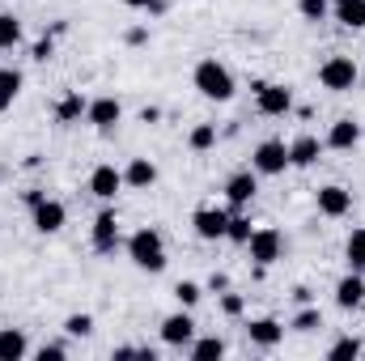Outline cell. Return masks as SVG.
Masks as SVG:
<instances>
[{
  "label": "cell",
  "mask_w": 365,
  "mask_h": 361,
  "mask_svg": "<svg viewBox=\"0 0 365 361\" xmlns=\"http://www.w3.org/2000/svg\"><path fill=\"white\" fill-rule=\"evenodd\" d=\"M191 81H195V90L204 93V98H212V102H230L234 98V73L221 60H200L195 73H191Z\"/></svg>",
  "instance_id": "6da1fadb"
},
{
  "label": "cell",
  "mask_w": 365,
  "mask_h": 361,
  "mask_svg": "<svg viewBox=\"0 0 365 361\" xmlns=\"http://www.w3.org/2000/svg\"><path fill=\"white\" fill-rule=\"evenodd\" d=\"M128 255H132V264L140 272H162L166 268V247H162V234L158 230H136L132 238H128Z\"/></svg>",
  "instance_id": "7a4b0ae2"
},
{
  "label": "cell",
  "mask_w": 365,
  "mask_h": 361,
  "mask_svg": "<svg viewBox=\"0 0 365 361\" xmlns=\"http://www.w3.org/2000/svg\"><path fill=\"white\" fill-rule=\"evenodd\" d=\"M319 86L323 90H353L357 86V64H353V56H331V60H323L319 64Z\"/></svg>",
  "instance_id": "3957f363"
},
{
  "label": "cell",
  "mask_w": 365,
  "mask_h": 361,
  "mask_svg": "<svg viewBox=\"0 0 365 361\" xmlns=\"http://www.w3.org/2000/svg\"><path fill=\"white\" fill-rule=\"evenodd\" d=\"M251 166H255V175H284V166H289V145H284V141H259L255 153H251Z\"/></svg>",
  "instance_id": "277c9868"
},
{
  "label": "cell",
  "mask_w": 365,
  "mask_h": 361,
  "mask_svg": "<svg viewBox=\"0 0 365 361\" xmlns=\"http://www.w3.org/2000/svg\"><path fill=\"white\" fill-rule=\"evenodd\" d=\"M280 247H284V238H280V230H272V225H259L251 234V243H247V251H251V260L259 268H268L272 260H280Z\"/></svg>",
  "instance_id": "5b68a950"
},
{
  "label": "cell",
  "mask_w": 365,
  "mask_h": 361,
  "mask_svg": "<svg viewBox=\"0 0 365 361\" xmlns=\"http://www.w3.org/2000/svg\"><path fill=\"white\" fill-rule=\"evenodd\" d=\"M251 90H255V106H259L264 115H289V111H293V93L284 90V86H272V81H255Z\"/></svg>",
  "instance_id": "8992f818"
},
{
  "label": "cell",
  "mask_w": 365,
  "mask_h": 361,
  "mask_svg": "<svg viewBox=\"0 0 365 361\" xmlns=\"http://www.w3.org/2000/svg\"><path fill=\"white\" fill-rule=\"evenodd\" d=\"M191 225H195V234H200L204 243H217V238H225V225H230V213H221V208H195V217H191Z\"/></svg>",
  "instance_id": "52a82bcc"
},
{
  "label": "cell",
  "mask_w": 365,
  "mask_h": 361,
  "mask_svg": "<svg viewBox=\"0 0 365 361\" xmlns=\"http://www.w3.org/2000/svg\"><path fill=\"white\" fill-rule=\"evenodd\" d=\"M115 247H119V217L106 208V213L93 217V251L98 255H110Z\"/></svg>",
  "instance_id": "ba28073f"
},
{
  "label": "cell",
  "mask_w": 365,
  "mask_h": 361,
  "mask_svg": "<svg viewBox=\"0 0 365 361\" xmlns=\"http://www.w3.org/2000/svg\"><path fill=\"white\" fill-rule=\"evenodd\" d=\"M162 340L175 345V349H187V345L195 340V319H191L187 310L170 315V319H162Z\"/></svg>",
  "instance_id": "9c48e42d"
},
{
  "label": "cell",
  "mask_w": 365,
  "mask_h": 361,
  "mask_svg": "<svg viewBox=\"0 0 365 361\" xmlns=\"http://www.w3.org/2000/svg\"><path fill=\"white\" fill-rule=\"evenodd\" d=\"M255 191H259L255 171H238L234 179L225 183V200H230V208H247V204L255 200Z\"/></svg>",
  "instance_id": "30bf717a"
},
{
  "label": "cell",
  "mask_w": 365,
  "mask_h": 361,
  "mask_svg": "<svg viewBox=\"0 0 365 361\" xmlns=\"http://www.w3.org/2000/svg\"><path fill=\"white\" fill-rule=\"evenodd\" d=\"M119 115H123V106H119V98H110V93H102V98H93L90 106H86V119H90L93 128H115L119 123Z\"/></svg>",
  "instance_id": "8fae6325"
},
{
  "label": "cell",
  "mask_w": 365,
  "mask_h": 361,
  "mask_svg": "<svg viewBox=\"0 0 365 361\" xmlns=\"http://www.w3.org/2000/svg\"><path fill=\"white\" fill-rule=\"evenodd\" d=\"M64 204L60 200H43V204H34V230L38 234H60L64 230Z\"/></svg>",
  "instance_id": "7c38bea8"
},
{
  "label": "cell",
  "mask_w": 365,
  "mask_h": 361,
  "mask_svg": "<svg viewBox=\"0 0 365 361\" xmlns=\"http://www.w3.org/2000/svg\"><path fill=\"white\" fill-rule=\"evenodd\" d=\"M353 208V191H344V187H319V213L323 217H344Z\"/></svg>",
  "instance_id": "4fadbf2b"
},
{
  "label": "cell",
  "mask_w": 365,
  "mask_h": 361,
  "mask_svg": "<svg viewBox=\"0 0 365 361\" xmlns=\"http://www.w3.org/2000/svg\"><path fill=\"white\" fill-rule=\"evenodd\" d=\"M361 302H365V280H361V272L349 268V276L336 285V306L340 310H357Z\"/></svg>",
  "instance_id": "5bb4252c"
},
{
  "label": "cell",
  "mask_w": 365,
  "mask_h": 361,
  "mask_svg": "<svg viewBox=\"0 0 365 361\" xmlns=\"http://www.w3.org/2000/svg\"><path fill=\"white\" fill-rule=\"evenodd\" d=\"M119 187H123V171H115V166H93L90 191L98 195V200H115Z\"/></svg>",
  "instance_id": "9a60e30c"
},
{
  "label": "cell",
  "mask_w": 365,
  "mask_h": 361,
  "mask_svg": "<svg viewBox=\"0 0 365 361\" xmlns=\"http://www.w3.org/2000/svg\"><path fill=\"white\" fill-rule=\"evenodd\" d=\"M357 141H361V123L336 119L331 132H327V141H323V149H357Z\"/></svg>",
  "instance_id": "2e32d148"
},
{
  "label": "cell",
  "mask_w": 365,
  "mask_h": 361,
  "mask_svg": "<svg viewBox=\"0 0 365 361\" xmlns=\"http://www.w3.org/2000/svg\"><path fill=\"white\" fill-rule=\"evenodd\" d=\"M319 153H323V141H319V136H297V141L289 145V166L306 171V166L319 162Z\"/></svg>",
  "instance_id": "e0dca14e"
},
{
  "label": "cell",
  "mask_w": 365,
  "mask_h": 361,
  "mask_svg": "<svg viewBox=\"0 0 365 361\" xmlns=\"http://www.w3.org/2000/svg\"><path fill=\"white\" fill-rule=\"evenodd\" d=\"M247 336H251V345H259V349H276V345L284 340V327H280L276 319H251V323H247Z\"/></svg>",
  "instance_id": "ac0fdd59"
},
{
  "label": "cell",
  "mask_w": 365,
  "mask_h": 361,
  "mask_svg": "<svg viewBox=\"0 0 365 361\" xmlns=\"http://www.w3.org/2000/svg\"><path fill=\"white\" fill-rule=\"evenodd\" d=\"M123 183H128V187H136V191H145V187H153V183H158V166H153L149 158H132V162H128V171H123Z\"/></svg>",
  "instance_id": "d6986e66"
},
{
  "label": "cell",
  "mask_w": 365,
  "mask_h": 361,
  "mask_svg": "<svg viewBox=\"0 0 365 361\" xmlns=\"http://www.w3.org/2000/svg\"><path fill=\"white\" fill-rule=\"evenodd\" d=\"M26 332L21 327H0V361H21L26 357Z\"/></svg>",
  "instance_id": "ffe728a7"
},
{
  "label": "cell",
  "mask_w": 365,
  "mask_h": 361,
  "mask_svg": "<svg viewBox=\"0 0 365 361\" xmlns=\"http://www.w3.org/2000/svg\"><path fill=\"white\" fill-rule=\"evenodd\" d=\"M336 21L349 30H365V0H340L336 4Z\"/></svg>",
  "instance_id": "44dd1931"
},
{
  "label": "cell",
  "mask_w": 365,
  "mask_h": 361,
  "mask_svg": "<svg viewBox=\"0 0 365 361\" xmlns=\"http://www.w3.org/2000/svg\"><path fill=\"white\" fill-rule=\"evenodd\" d=\"M187 353H191V361H217V357H225V340L204 336V340H191Z\"/></svg>",
  "instance_id": "7402d4cb"
},
{
  "label": "cell",
  "mask_w": 365,
  "mask_h": 361,
  "mask_svg": "<svg viewBox=\"0 0 365 361\" xmlns=\"http://www.w3.org/2000/svg\"><path fill=\"white\" fill-rule=\"evenodd\" d=\"M86 106H90V102H86L81 93H64V102L56 106V123H77V119L86 115Z\"/></svg>",
  "instance_id": "603a6c76"
},
{
  "label": "cell",
  "mask_w": 365,
  "mask_h": 361,
  "mask_svg": "<svg viewBox=\"0 0 365 361\" xmlns=\"http://www.w3.org/2000/svg\"><path fill=\"white\" fill-rule=\"evenodd\" d=\"M17 93H21V73L17 68H0V111H9Z\"/></svg>",
  "instance_id": "cb8c5ba5"
},
{
  "label": "cell",
  "mask_w": 365,
  "mask_h": 361,
  "mask_svg": "<svg viewBox=\"0 0 365 361\" xmlns=\"http://www.w3.org/2000/svg\"><path fill=\"white\" fill-rule=\"evenodd\" d=\"M344 260H349V268L353 272L365 268V230H353V234H349V243H344Z\"/></svg>",
  "instance_id": "d4e9b609"
},
{
  "label": "cell",
  "mask_w": 365,
  "mask_h": 361,
  "mask_svg": "<svg viewBox=\"0 0 365 361\" xmlns=\"http://www.w3.org/2000/svg\"><path fill=\"white\" fill-rule=\"evenodd\" d=\"M187 145H191L195 153L212 149V145H217V123H195V128H191V136H187Z\"/></svg>",
  "instance_id": "484cf974"
},
{
  "label": "cell",
  "mask_w": 365,
  "mask_h": 361,
  "mask_svg": "<svg viewBox=\"0 0 365 361\" xmlns=\"http://www.w3.org/2000/svg\"><path fill=\"white\" fill-rule=\"evenodd\" d=\"M251 234H255V230H251V221H247L242 213H230V225H225V238H230V243H238V247H247V243H251Z\"/></svg>",
  "instance_id": "4316f807"
},
{
  "label": "cell",
  "mask_w": 365,
  "mask_h": 361,
  "mask_svg": "<svg viewBox=\"0 0 365 361\" xmlns=\"http://www.w3.org/2000/svg\"><path fill=\"white\" fill-rule=\"evenodd\" d=\"M289 327H293V332H314V327H323V310L306 302V306L293 315V323H289Z\"/></svg>",
  "instance_id": "83f0119b"
},
{
  "label": "cell",
  "mask_w": 365,
  "mask_h": 361,
  "mask_svg": "<svg viewBox=\"0 0 365 361\" xmlns=\"http://www.w3.org/2000/svg\"><path fill=\"white\" fill-rule=\"evenodd\" d=\"M17 43H21V21L13 13H0V51H9Z\"/></svg>",
  "instance_id": "f1b7e54d"
},
{
  "label": "cell",
  "mask_w": 365,
  "mask_h": 361,
  "mask_svg": "<svg viewBox=\"0 0 365 361\" xmlns=\"http://www.w3.org/2000/svg\"><path fill=\"white\" fill-rule=\"evenodd\" d=\"M357 357H361V340H353V336H344L327 349V361H357Z\"/></svg>",
  "instance_id": "f546056e"
},
{
  "label": "cell",
  "mask_w": 365,
  "mask_h": 361,
  "mask_svg": "<svg viewBox=\"0 0 365 361\" xmlns=\"http://www.w3.org/2000/svg\"><path fill=\"white\" fill-rule=\"evenodd\" d=\"M200 293H204V289H200L195 280H179V285H175V298H179V306H182V310H191V306L200 302Z\"/></svg>",
  "instance_id": "4dcf8cb0"
},
{
  "label": "cell",
  "mask_w": 365,
  "mask_h": 361,
  "mask_svg": "<svg viewBox=\"0 0 365 361\" xmlns=\"http://www.w3.org/2000/svg\"><path fill=\"white\" fill-rule=\"evenodd\" d=\"M64 332H68V336H90L93 315H68V319H64Z\"/></svg>",
  "instance_id": "1f68e13d"
},
{
  "label": "cell",
  "mask_w": 365,
  "mask_h": 361,
  "mask_svg": "<svg viewBox=\"0 0 365 361\" xmlns=\"http://www.w3.org/2000/svg\"><path fill=\"white\" fill-rule=\"evenodd\" d=\"M297 9H302L306 21H323V17H327V0H302Z\"/></svg>",
  "instance_id": "d6a6232c"
},
{
  "label": "cell",
  "mask_w": 365,
  "mask_h": 361,
  "mask_svg": "<svg viewBox=\"0 0 365 361\" xmlns=\"http://www.w3.org/2000/svg\"><path fill=\"white\" fill-rule=\"evenodd\" d=\"M30 56H34V60H38V64H47V60H51V56H56V43H51V39H38V43H34V51H30Z\"/></svg>",
  "instance_id": "836d02e7"
},
{
  "label": "cell",
  "mask_w": 365,
  "mask_h": 361,
  "mask_svg": "<svg viewBox=\"0 0 365 361\" xmlns=\"http://www.w3.org/2000/svg\"><path fill=\"white\" fill-rule=\"evenodd\" d=\"M221 310H225L230 319H238V315H242V298H238V293H221Z\"/></svg>",
  "instance_id": "e575fe53"
},
{
  "label": "cell",
  "mask_w": 365,
  "mask_h": 361,
  "mask_svg": "<svg viewBox=\"0 0 365 361\" xmlns=\"http://www.w3.org/2000/svg\"><path fill=\"white\" fill-rule=\"evenodd\" d=\"M64 353H68L64 345H43V349H38V361H60Z\"/></svg>",
  "instance_id": "d590c367"
},
{
  "label": "cell",
  "mask_w": 365,
  "mask_h": 361,
  "mask_svg": "<svg viewBox=\"0 0 365 361\" xmlns=\"http://www.w3.org/2000/svg\"><path fill=\"white\" fill-rule=\"evenodd\" d=\"M208 289H212V293H225V289H230V276H225V272H212V276H208Z\"/></svg>",
  "instance_id": "8d00e7d4"
},
{
  "label": "cell",
  "mask_w": 365,
  "mask_h": 361,
  "mask_svg": "<svg viewBox=\"0 0 365 361\" xmlns=\"http://www.w3.org/2000/svg\"><path fill=\"white\" fill-rule=\"evenodd\" d=\"M145 39H149V30H140V26H136V30H128V43H132V47H140Z\"/></svg>",
  "instance_id": "74e56055"
},
{
  "label": "cell",
  "mask_w": 365,
  "mask_h": 361,
  "mask_svg": "<svg viewBox=\"0 0 365 361\" xmlns=\"http://www.w3.org/2000/svg\"><path fill=\"white\" fill-rule=\"evenodd\" d=\"M158 119H162V111H158V106H145V111H140V123H158Z\"/></svg>",
  "instance_id": "f35d334b"
},
{
  "label": "cell",
  "mask_w": 365,
  "mask_h": 361,
  "mask_svg": "<svg viewBox=\"0 0 365 361\" xmlns=\"http://www.w3.org/2000/svg\"><path fill=\"white\" fill-rule=\"evenodd\" d=\"M43 200H47V195H43L38 187H34V191H26V204H30V208H34V204H43Z\"/></svg>",
  "instance_id": "ab89813d"
},
{
  "label": "cell",
  "mask_w": 365,
  "mask_h": 361,
  "mask_svg": "<svg viewBox=\"0 0 365 361\" xmlns=\"http://www.w3.org/2000/svg\"><path fill=\"white\" fill-rule=\"evenodd\" d=\"M293 302H302V306H306V302H310V289H306V285H297V289H293Z\"/></svg>",
  "instance_id": "60d3db41"
},
{
  "label": "cell",
  "mask_w": 365,
  "mask_h": 361,
  "mask_svg": "<svg viewBox=\"0 0 365 361\" xmlns=\"http://www.w3.org/2000/svg\"><path fill=\"white\" fill-rule=\"evenodd\" d=\"M123 4H128V9H149L153 0H123Z\"/></svg>",
  "instance_id": "b9f144b4"
},
{
  "label": "cell",
  "mask_w": 365,
  "mask_h": 361,
  "mask_svg": "<svg viewBox=\"0 0 365 361\" xmlns=\"http://www.w3.org/2000/svg\"><path fill=\"white\" fill-rule=\"evenodd\" d=\"M331 4H340V0H331Z\"/></svg>",
  "instance_id": "7bdbcfd3"
}]
</instances>
